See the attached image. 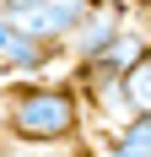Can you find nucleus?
Segmentation results:
<instances>
[{
  "mask_svg": "<svg viewBox=\"0 0 151 157\" xmlns=\"http://www.w3.org/2000/svg\"><path fill=\"white\" fill-rule=\"evenodd\" d=\"M135 6H140V11H151V0H135Z\"/></svg>",
  "mask_w": 151,
  "mask_h": 157,
  "instance_id": "nucleus-7",
  "label": "nucleus"
},
{
  "mask_svg": "<svg viewBox=\"0 0 151 157\" xmlns=\"http://www.w3.org/2000/svg\"><path fill=\"white\" fill-rule=\"evenodd\" d=\"M135 11H140L135 0H92V11L81 16V27L65 38V60H70V65H92L113 38H119V27Z\"/></svg>",
  "mask_w": 151,
  "mask_h": 157,
  "instance_id": "nucleus-3",
  "label": "nucleus"
},
{
  "mask_svg": "<svg viewBox=\"0 0 151 157\" xmlns=\"http://www.w3.org/2000/svg\"><path fill=\"white\" fill-rule=\"evenodd\" d=\"M87 11H92V0H16V6H6V16H11L16 33L43 38V44H60V49H65V38L81 27Z\"/></svg>",
  "mask_w": 151,
  "mask_h": 157,
  "instance_id": "nucleus-2",
  "label": "nucleus"
},
{
  "mask_svg": "<svg viewBox=\"0 0 151 157\" xmlns=\"http://www.w3.org/2000/svg\"><path fill=\"white\" fill-rule=\"evenodd\" d=\"M60 60H65L60 44H43V38L16 33L11 44H6V54H0V81H38V76H49Z\"/></svg>",
  "mask_w": 151,
  "mask_h": 157,
  "instance_id": "nucleus-4",
  "label": "nucleus"
},
{
  "mask_svg": "<svg viewBox=\"0 0 151 157\" xmlns=\"http://www.w3.org/2000/svg\"><path fill=\"white\" fill-rule=\"evenodd\" d=\"M87 136V103L70 76L65 81H0V152H60Z\"/></svg>",
  "mask_w": 151,
  "mask_h": 157,
  "instance_id": "nucleus-1",
  "label": "nucleus"
},
{
  "mask_svg": "<svg viewBox=\"0 0 151 157\" xmlns=\"http://www.w3.org/2000/svg\"><path fill=\"white\" fill-rule=\"evenodd\" d=\"M124 92H130L135 114H151V54H146L140 65H130V71H124Z\"/></svg>",
  "mask_w": 151,
  "mask_h": 157,
  "instance_id": "nucleus-6",
  "label": "nucleus"
},
{
  "mask_svg": "<svg viewBox=\"0 0 151 157\" xmlns=\"http://www.w3.org/2000/svg\"><path fill=\"white\" fill-rule=\"evenodd\" d=\"M103 157H151V114H135L130 125H119L108 136Z\"/></svg>",
  "mask_w": 151,
  "mask_h": 157,
  "instance_id": "nucleus-5",
  "label": "nucleus"
},
{
  "mask_svg": "<svg viewBox=\"0 0 151 157\" xmlns=\"http://www.w3.org/2000/svg\"><path fill=\"white\" fill-rule=\"evenodd\" d=\"M6 6H16V0H0V11H6Z\"/></svg>",
  "mask_w": 151,
  "mask_h": 157,
  "instance_id": "nucleus-8",
  "label": "nucleus"
}]
</instances>
